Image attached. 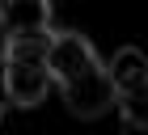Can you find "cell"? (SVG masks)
<instances>
[{
	"label": "cell",
	"instance_id": "6da1fadb",
	"mask_svg": "<svg viewBox=\"0 0 148 135\" xmlns=\"http://www.w3.org/2000/svg\"><path fill=\"white\" fill-rule=\"evenodd\" d=\"M47 38L51 34H38V38H17V42H4V55H0V97L13 101V106H38L51 89V72H47Z\"/></svg>",
	"mask_w": 148,
	"mask_h": 135
},
{
	"label": "cell",
	"instance_id": "7a4b0ae2",
	"mask_svg": "<svg viewBox=\"0 0 148 135\" xmlns=\"http://www.w3.org/2000/svg\"><path fill=\"white\" fill-rule=\"evenodd\" d=\"M93 68H102L97 63V51L89 46V38L85 34H51L47 38V72H51V85H72L76 76H85V72H93Z\"/></svg>",
	"mask_w": 148,
	"mask_h": 135
},
{
	"label": "cell",
	"instance_id": "3957f363",
	"mask_svg": "<svg viewBox=\"0 0 148 135\" xmlns=\"http://www.w3.org/2000/svg\"><path fill=\"white\" fill-rule=\"evenodd\" d=\"M0 30L4 42L51 34V0H0Z\"/></svg>",
	"mask_w": 148,
	"mask_h": 135
},
{
	"label": "cell",
	"instance_id": "277c9868",
	"mask_svg": "<svg viewBox=\"0 0 148 135\" xmlns=\"http://www.w3.org/2000/svg\"><path fill=\"white\" fill-rule=\"evenodd\" d=\"M64 101L76 118H102L114 106V89L106 80V68H93V72L76 76L72 85H64Z\"/></svg>",
	"mask_w": 148,
	"mask_h": 135
},
{
	"label": "cell",
	"instance_id": "5b68a950",
	"mask_svg": "<svg viewBox=\"0 0 148 135\" xmlns=\"http://www.w3.org/2000/svg\"><path fill=\"white\" fill-rule=\"evenodd\" d=\"M106 80H110L114 97H131V93H148V59L136 46H123L119 55L106 63Z\"/></svg>",
	"mask_w": 148,
	"mask_h": 135
},
{
	"label": "cell",
	"instance_id": "8992f818",
	"mask_svg": "<svg viewBox=\"0 0 148 135\" xmlns=\"http://www.w3.org/2000/svg\"><path fill=\"white\" fill-rule=\"evenodd\" d=\"M119 114H123V127L131 135H148V93H131V97H114Z\"/></svg>",
	"mask_w": 148,
	"mask_h": 135
},
{
	"label": "cell",
	"instance_id": "52a82bcc",
	"mask_svg": "<svg viewBox=\"0 0 148 135\" xmlns=\"http://www.w3.org/2000/svg\"><path fill=\"white\" fill-rule=\"evenodd\" d=\"M0 118H4V97H0Z\"/></svg>",
	"mask_w": 148,
	"mask_h": 135
}]
</instances>
